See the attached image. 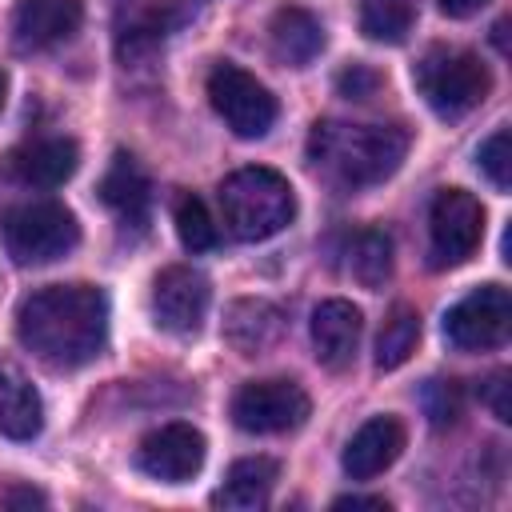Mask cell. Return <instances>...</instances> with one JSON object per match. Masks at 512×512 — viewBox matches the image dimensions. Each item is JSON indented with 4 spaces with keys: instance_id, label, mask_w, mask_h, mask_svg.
<instances>
[{
    "instance_id": "cell-1",
    "label": "cell",
    "mask_w": 512,
    "mask_h": 512,
    "mask_svg": "<svg viewBox=\"0 0 512 512\" xmlns=\"http://www.w3.org/2000/svg\"><path fill=\"white\" fill-rule=\"evenodd\" d=\"M16 336L48 368H84L104 352L108 300L92 284H48L20 300Z\"/></svg>"
},
{
    "instance_id": "cell-2",
    "label": "cell",
    "mask_w": 512,
    "mask_h": 512,
    "mask_svg": "<svg viewBox=\"0 0 512 512\" xmlns=\"http://www.w3.org/2000/svg\"><path fill=\"white\" fill-rule=\"evenodd\" d=\"M408 144L412 136L404 124L316 120L308 136V160L344 188H372L400 168V160L408 156Z\"/></svg>"
},
{
    "instance_id": "cell-3",
    "label": "cell",
    "mask_w": 512,
    "mask_h": 512,
    "mask_svg": "<svg viewBox=\"0 0 512 512\" xmlns=\"http://www.w3.org/2000/svg\"><path fill=\"white\" fill-rule=\"evenodd\" d=\"M220 212L236 240H268L296 216V192L276 168H236L220 184Z\"/></svg>"
},
{
    "instance_id": "cell-4",
    "label": "cell",
    "mask_w": 512,
    "mask_h": 512,
    "mask_svg": "<svg viewBox=\"0 0 512 512\" xmlns=\"http://www.w3.org/2000/svg\"><path fill=\"white\" fill-rule=\"evenodd\" d=\"M412 84L416 92L424 96V104L444 116V120H456L464 112H472L476 104H484L488 88H492V76L484 68V60L468 48H448V44H436L428 48L416 68H412Z\"/></svg>"
},
{
    "instance_id": "cell-5",
    "label": "cell",
    "mask_w": 512,
    "mask_h": 512,
    "mask_svg": "<svg viewBox=\"0 0 512 512\" xmlns=\"http://www.w3.org/2000/svg\"><path fill=\"white\" fill-rule=\"evenodd\" d=\"M4 228V244H8V256L24 268H36V264H52L60 256H68L76 244H80V224L76 216L56 204V200H28V204H16L4 212L0 220Z\"/></svg>"
},
{
    "instance_id": "cell-6",
    "label": "cell",
    "mask_w": 512,
    "mask_h": 512,
    "mask_svg": "<svg viewBox=\"0 0 512 512\" xmlns=\"http://www.w3.org/2000/svg\"><path fill=\"white\" fill-rule=\"evenodd\" d=\"M208 100L216 108V116L240 136V140H260L276 116H280V104L276 96L252 76L244 72L240 64L232 60H220L212 72H208Z\"/></svg>"
},
{
    "instance_id": "cell-7",
    "label": "cell",
    "mask_w": 512,
    "mask_h": 512,
    "mask_svg": "<svg viewBox=\"0 0 512 512\" xmlns=\"http://www.w3.org/2000/svg\"><path fill=\"white\" fill-rule=\"evenodd\" d=\"M512 332V296L504 284H480L444 312V340L460 352L500 348Z\"/></svg>"
},
{
    "instance_id": "cell-8",
    "label": "cell",
    "mask_w": 512,
    "mask_h": 512,
    "mask_svg": "<svg viewBox=\"0 0 512 512\" xmlns=\"http://www.w3.org/2000/svg\"><path fill=\"white\" fill-rule=\"evenodd\" d=\"M484 240V208L472 192L464 188H444L432 200L428 212V248L436 268H456L464 264Z\"/></svg>"
},
{
    "instance_id": "cell-9",
    "label": "cell",
    "mask_w": 512,
    "mask_h": 512,
    "mask_svg": "<svg viewBox=\"0 0 512 512\" xmlns=\"http://www.w3.org/2000/svg\"><path fill=\"white\" fill-rule=\"evenodd\" d=\"M312 404L296 380H252L232 396V420L244 432H292L308 420Z\"/></svg>"
},
{
    "instance_id": "cell-10",
    "label": "cell",
    "mask_w": 512,
    "mask_h": 512,
    "mask_svg": "<svg viewBox=\"0 0 512 512\" xmlns=\"http://www.w3.org/2000/svg\"><path fill=\"white\" fill-rule=\"evenodd\" d=\"M208 300L212 288L204 272L188 264H172L152 280V320L172 336H196L208 316Z\"/></svg>"
},
{
    "instance_id": "cell-11",
    "label": "cell",
    "mask_w": 512,
    "mask_h": 512,
    "mask_svg": "<svg viewBox=\"0 0 512 512\" xmlns=\"http://www.w3.org/2000/svg\"><path fill=\"white\" fill-rule=\"evenodd\" d=\"M204 456H208V444H204V432L176 420V424H160L156 432H148L136 448V468L152 480H164V484H184L192 480L200 468H204Z\"/></svg>"
},
{
    "instance_id": "cell-12",
    "label": "cell",
    "mask_w": 512,
    "mask_h": 512,
    "mask_svg": "<svg viewBox=\"0 0 512 512\" xmlns=\"http://www.w3.org/2000/svg\"><path fill=\"white\" fill-rule=\"evenodd\" d=\"M84 20L80 0H20L12 12V40L20 52H44L68 40Z\"/></svg>"
},
{
    "instance_id": "cell-13",
    "label": "cell",
    "mask_w": 512,
    "mask_h": 512,
    "mask_svg": "<svg viewBox=\"0 0 512 512\" xmlns=\"http://www.w3.org/2000/svg\"><path fill=\"white\" fill-rule=\"evenodd\" d=\"M400 452H404V424L396 416H372L352 432L340 464L352 480H372L384 468H392Z\"/></svg>"
},
{
    "instance_id": "cell-14",
    "label": "cell",
    "mask_w": 512,
    "mask_h": 512,
    "mask_svg": "<svg viewBox=\"0 0 512 512\" xmlns=\"http://www.w3.org/2000/svg\"><path fill=\"white\" fill-rule=\"evenodd\" d=\"M360 308L348 304V300H324L316 304L312 312V348H316V360L332 372H344L352 360H356V348H360Z\"/></svg>"
},
{
    "instance_id": "cell-15",
    "label": "cell",
    "mask_w": 512,
    "mask_h": 512,
    "mask_svg": "<svg viewBox=\"0 0 512 512\" xmlns=\"http://www.w3.org/2000/svg\"><path fill=\"white\" fill-rule=\"evenodd\" d=\"M80 164V148L68 136H36L12 152V172L32 188H60Z\"/></svg>"
},
{
    "instance_id": "cell-16",
    "label": "cell",
    "mask_w": 512,
    "mask_h": 512,
    "mask_svg": "<svg viewBox=\"0 0 512 512\" xmlns=\"http://www.w3.org/2000/svg\"><path fill=\"white\" fill-rule=\"evenodd\" d=\"M100 200L116 212L120 224L144 228L148 204H152V184H148L144 168H140L128 152H116V156H112V168H108L104 180H100Z\"/></svg>"
},
{
    "instance_id": "cell-17",
    "label": "cell",
    "mask_w": 512,
    "mask_h": 512,
    "mask_svg": "<svg viewBox=\"0 0 512 512\" xmlns=\"http://www.w3.org/2000/svg\"><path fill=\"white\" fill-rule=\"evenodd\" d=\"M268 44L280 64L304 68L324 48V24L308 8H276L272 24H268Z\"/></svg>"
},
{
    "instance_id": "cell-18",
    "label": "cell",
    "mask_w": 512,
    "mask_h": 512,
    "mask_svg": "<svg viewBox=\"0 0 512 512\" xmlns=\"http://www.w3.org/2000/svg\"><path fill=\"white\" fill-rule=\"evenodd\" d=\"M284 316L272 300H236L224 312V336L240 356H256L280 340Z\"/></svg>"
},
{
    "instance_id": "cell-19",
    "label": "cell",
    "mask_w": 512,
    "mask_h": 512,
    "mask_svg": "<svg viewBox=\"0 0 512 512\" xmlns=\"http://www.w3.org/2000/svg\"><path fill=\"white\" fill-rule=\"evenodd\" d=\"M276 476H280L276 460H268V456H244V460H236L228 468V476H224V484L216 488L212 500L220 508H232V512L264 508L268 496H272V488H276Z\"/></svg>"
},
{
    "instance_id": "cell-20",
    "label": "cell",
    "mask_w": 512,
    "mask_h": 512,
    "mask_svg": "<svg viewBox=\"0 0 512 512\" xmlns=\"http://www.w3.org/2000/svg\"><path fill=\"white\" fill-rule=\"evenodd\" d=\"M44 428V404L20 368H0V432L8 440H32Z\"/></svg>"
},
{
    "instance_id": "cell-21",
    "label": "cell",
    "mask_w": 512,
    "mask_h": 512,
    "mask_svg": "<svg viewBox=\"0 0 512 512\" xmlns=\"http://www.w3.org/2000/svg\"><path fill=\"white\" fill-rule=\"evenodd\" d=\"M348 272L360 288L380 292L384 280L392 276V240L380 228H364L356 232V240L348 244Z\"/></svg>"
},
{
    "instance_id": "cell-22",
    "label": "cell",
    "mask_w": 512,
    "mask_h": 512,
    "mask_svg": "<svg viewBox=\"0 0 512 512\" xmlns=\"http://www.w3.org/2000/svg\"><path fill=\"white\" fill-rule=\"evenodd\" d=\"M416 340H420V316H416V308L396 304V308L388 312L380 336H376V368H380V372L400 368V364L416 352Z\"/></svg>"
},
{
    "instance_id": "cell-23",
    "label": "cell",
    "mask_w": 512,
    "mask_h": 512,
    "mask_svg": "<svg viewBox=\"0 0 512 512\" xmlns=\"http://www.w3.org/2000/svg\"><path fill=\"white\" fill-rule=\"evenodd\" d=\"M412 0H360V32L376 44H400L412 32Z\"/></svg>"
},
{
    "instance_id": "cell-24",
    "label": "cell",
    "mask_w": 512,
    "mask_h": 512,
    "mask_svg": "<svg viewBox=\"0 0 512 512\" xmlns=\"http://www.w3.org/2000/svg\"><path fill=\"white\" fill-rule=\"evenodd\" d=\"M176 236H180V244H184L188 252H208V248H216V224H212L204 200L192 196V192H184V196L176 200Z\"/></svg>"
},
{
    "instance_id": "cell-25",
    "label": "cell",
    "mask_w": 512,
    "mask_h": 512,
    "mask_svg": "<svg viewBox=\"0 0 512 512\" xmlns=\"http://www.w3.org/2000/svg\"><path fill=\"white\" fill-rule=\"evenodd\" d=\"M476 164H480V172L492 180L496 192H508V188H512V140H508V128L492 132V136L480 144Z\"/></svg>"
},
{
    "instance_id": "cell-26",
    "label": "cell",
    "mask_w": 512,
    "mask_h": 512,
    "mask_svg": "<svg viewBox=\"0 0 512 512\" xmlns=\"http://www.w3.org/2000/svg\"><path fill=\"white\" fill-rule=\"evenodd\" d=\"M420 404H424V412H428V420L436 428L452 424L460 416V388H456V380H428L424 392H420Z\"/></svg>"
},
{
    "instance_id": "cell-27",
    "label": "cell",
    "mask_w": 512,
    "mask_h": 512,
    "mask_svg": "<svg viewBox=\"0 0 512 512\" xmlns=\"http://www.w3.org/2000/svg\"><path fill=\"white\" fill-rule=\"evenodd\" d=\"M380 84H384V76H380L376 68H368V64H352V68H344V72L336 76V88H340L348 100H372V96L380 92Z\"/></svg>"
},
{
    "instance_id": "cell-28",
    "label": "cell",
    "mask_w": 512,
    "mask_h": 512,
    "mask_svg": "<svg viewBox=\"0 0 512 512\" xmlns=\"http://www.w3.org/2000/svg\"><path fill=\"white\" fill-rule=\"evenodd\" d=\"M508 388H512V376L508 372H496V376H488V384H484V404L492 408V416L496 420H512V404H508Z\"/></svg>"
},
{
    "instance_id": "cell-29",
    "label": "cell",
    "mask_w": 512,
    "mask_h": 512,
    "mask_svg": "<svg viewBox=\"0 0 512 512\" xmlns=\"http://www.w3.org/2000/svg\"><path fill=\"white\" fill-rule=\"evenodd\" d=\"M332 508H380V512H388V500L384 496H336Z\"/></svg>"
},
{
    "instance_id": "cell-30",
    "label": "cell",
    "mask_w": 512,
    "mask_h": 512,
    "mask_svg": "<svg viewBox=\"0 0 512 512\" xmlns=\"http://www.w3.org/2000/svg\"><path fill=\"white\" fill-rule=\"evenodd\" d=\"M440 4V12H448V16H472V12H480L488 0H436Z\"/></svg>"
},
{
    "instance_id": "cell-31",
    "label": "cell",
    "mask_w": 512,
    "mask_h": 512,
    "mask_svg": "<svg viewBox=\"0 0 512 512\" xmlns=\"http://www.w3.org/2000/svg\"><path fill=\"white\" fill-rule=\"evenodd\" d=\"M4 504H8V508H20V504H24V508H32V504L40 508V504H44V496H40V492H32V488H12V492L4 496Z\"/></svg>"
},
{
    "instance_id": "cell-32",
    "label": "cell",
    "mask_w": 512,
    "mask_h": 512,
    "mask_svg": "<svg viewBox=\"0 0 512 512\" xmlns=\"http://www.w3.org/2000/svg\"><path fill=\"white\" fill-rule=\"evenodd\" d=\"M4 92H8V80H4V72H0V108H4Z\"/></svg>"
}]
</instances>
